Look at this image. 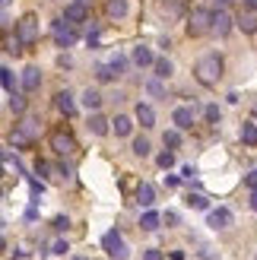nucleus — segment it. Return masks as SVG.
<instances>
[{"label": "nucleus", "instance_id": "nucleus-32", "mask_svg": "<svg viewBox=\"0 0 257 260\" xmlns=\"http://www.w3.org/2000/svg\"><path fill=\"white\" fill-rule=\"evenodd\" d=\"M111 67H114V73L121 76V73H124V67H127V57H124V54H114V57H111Z\"/></svg>", "mask_w": 257, "mask_h": 260}, {"label": "nucleus", "instance_id": "nucleus-43", "mask_svg": "<svg viewBox=\"0 0 257 260\" xmlns=\"http://www.w3.org/2000/svg\"><path fill=\"white\" fill-rule=\"evenodd\" d=\"M216 4H229V0H216Z\"/></svg>", "mask_w": 257, "mask_h": 260}, {"label": "nucleus", "instance_id": "nucleus-22", "mask_svg": "<svg viewBox=\"0 0 257 260\" xmlns=\"http://www.w3.org/2000/svg\"><path fill=\"white\" fill-rule=\"evenodd\" d=\"M241 140H245L248 146H257V124L254 121H245V127H241Z\"/></svg>", "mask_w": 257, "mask_h": 260}, {"label": "nucleus", "instance_id": "nucleus-3", "mask_svg": "<svg viewBox=\"0 0 257 260\" xmlns=\"http://www.w3.org/2000/svg\"><path fill=\"white\" fill-rule=\"evenodd\" d=\"M16 38H19L22 45H35L38 42V19L32 16V13L16 22Z\"/></svg>", "mask_w": 257, "mask_h": 260}, {"label": "nucleus", "instance_id": "nucleus-37", "mask_svg": "<svg viewBox=\"0 0 257 260\" xmlns=\"http://www.w3.org/2000/svg\"><path fill=\"white\" fill-rule=\"evenodd\" d=\"M165 184H169V187H178V184H181V178H178V175H165Z\"/></svg>", "mask_w": 257, "mask_h": 260}, {"label": "nucleus", "instance_id": "nucleus-36", "mask_svg": "<svg viewBox=\"0 0 257 260\" xmlns=\"http://www.w3.org/2000/svg\"><path fill=\"white\" fill-rule=\"evenodd\" d=\"M162 219H165V222H169V225H178V222H181V219H178V213H172V210H169V213H165Z\"/></svg>", "mask_w": 257, "mask_h": 260}, {"label": "nucleus", "instance_id": "nucleus-13", "mask_svg": "<svg viewBox=\"0 0 257 260\" xmlns=\"http://www.w3.org/2000/svg\"><path fill=\"white\" fill-rule=\"evenodd\" d=\"M54 105H57V111L67 114V118L76 111V102H73V95H70V92H57V95H54Z\"/></svg>", "mask_w": 257, "mask_h": 260}, {"label": "nucleus", "instance_id": "nucleus-33", "mask_svg": "<svg viewBox=\"0 0 257 260\" xmlns=\"http://www.w3.org/2000/svg\"><path fill=\"white\" fill-rule=\"evenodd\" d=\"M203 114H207L210 124H219V105H207V111H203Z\"/></svg>", "mask_w": 257, "mask_h": 260}, {"label": "nucleus", "instance_id": "nucleus-21", "mask_svg": "<svg viewBox=\"0 0 257 260\" xmlns=\"http://www.w3.org/2000/svg\"><path fill=\"white\" fill-rule=\"evenodd\" d=\"M184 203L190 206V210H210V200L203 197V193H194V190H190L187 197H184Z\"/></svg>", "mask_w": 257, "mask_h": 260}, {"label": "nucleus", "instance_id": "nucleus-12", "mask_svg": "<svg viewBox=\"0 0 257 260\" xmlns=\"http://www.w3.org/2000/svg\"><path fill=\"white\" fill-rule=\"evenodd\" d=\"M172 121H175V127H178V130H187V127H194V108H175Z\"/></svg>", "mask_w": 257, "mask_h": 260}, {"label": "nucleus", "instance_id": "nucleus-38", "mask_svg": "<svg viewBox=\"0 0 257 260\" xmlns=\"http://www.w3.org/2000/svg\"><path fill=\"white\" fill-rule=\"evenodd\" d=\"M67 225H70V222H67V219H63V216H57V219H54V229H57V232H63Z\"/></svg>", "mask_w": 257, "mask_h": 260}, {"label": "nucleus", "instance_id": "nucleus-5", "mask_svg": "<svg viewBox=\"0 0 257 260\" xmlns=\"http://www.w3.org/2000/svg\"><path fill=\"white\" fill-rule=\"evenodd\" d=\"M76 42V32H73V22L67 25V19H60V22H54V45L57 48H70Z\"/></svg>", "mask_w": 257, "mask_h": 260}, {"label": "nucleus", "instance_id": "nucleus-31", "mask_svg": "<svg viewBox=\"0 0 257 260\" xmlns=\"http://www.w3.org/2000/svg\"><path fill=\"white\" fill-rule=\"evenodd\" d=\"M0 80H4V89H7V92H16V86H13V73L4 67V70H0Z\"/></svg>", "mask_w": 257, "mask_h": 260}, {"label": "nucleus", "instance_id": "nucleus-28", "mask_svg": "<svg viewBox=\"0 0 257 260\" xmlns=\"http://www.w3.org/2000/svg\"><path fill=\"white\" fill-rule=\"evenodd\" d=\"M149 149H152V146H149V140H143V137H140V140H134V152H137V155H143V159H146V155H149Z\"/></svg>", "mask_w": 257, "mask_h": 260}, {"label": "nucleus", "instance_id": "nucleus-35", "mask_svg": "<svg viewBox=\"0 0 257 260\" xmlns=\"http://www.w3.org/2000/svg\"><path fill=\"white\" fill-rule=\"evenodd\" d=\"M143 260H162V251H156V248H146V251H143Z\"/></svg>", "mask_w": 257, "mask_h": 260}, {"label": "nucleus", "instance_id": "nucleus-42", "mask_svg": "<svg viewBox=\"0 0 257 260\" xmlns=\"http://www.w3.org/2000/svg\"><path fill=\"white\" fill-rule=\"evenodd\" d=\"M4 10H10V0H4Z\"/></svg>", "mask_w": 257, "mask_h": 260}, {"label": "nucleus", "instance_id": "nucleus-27", "mask_svg": "<svg viewBox=\"0 0 257 260\" xmlns=\"http://www.w3.org/2000/svg\"><path fill=\"white\" fill-rule=\"evenodd\" d=\"M10 111H16V114L25 111V99H22L19 92H10Z\"/></svg>", "mask_w": 257, "mask_h": 260}, {"label": "nucleus", "instance_id": "nucleus-8", "mask_svg": "<svg viewBox=\"0 0 257 260\" xmlns=\"http://www.w3.org/2000/svg\"><path fill=\"white\" fill-rule=\"evenodd\" d=\"M232 16H229L226 10H219V13H213V35H229L232 32Z\"/></svg>", "mask_w": 257, "mask_h": 260}, {"label": "nucleus", "instance_id": "nucleus-15", "mask_svg": "<svg viewBox=\"0 0 257 260\" xmlns=\"http://www.w3.org/2000/svg\"><path fill=\"white\" fill-rule=\"evenodd\" d=\"M137 121L143 124V127H156V111H152L149 105H143V102H140V105H137Z\"/></svg>", "mask_w": 257, "mask_h": 260}, {"label": "nucleus", "instance_id": "nucleus-26", "mask_svg": "<svg viewBox=\"0 0 257 260\" xmlns=\"http://www.w3.org/2000/svg\"><path fill=\"white\" fill-rule=\"evenodd\" d=\"M162 143H165V146H169V149H178V146H181V134H178V130H165Z\"/></svg>", "mask_w": 257, "mask_h": 260}, {"label": "nucleus", "instance_id": "nucleus-30", "mask_svg": "<svg viewBox=\"0 0 257 260\" xmlns=\"http://www.w3.org/2000/svg\"><path fill=\"white\" fill-rule=\"evenodd\" d=\"M156 162H159V168H172V165H175V152H172V149L159 152V159H156Z\"/></svg>", "mask_w": 257, "mask_h": 260}, {"label": "nucleus", "instance_id": "nucleus-20", "mask_svg": "<svg viewBox=\"0 0 257 260\" xmlns=\"http://www.w3.org/2000/svg\"><path fill=\"white\" fill-rule=\"evenodd\" d=\"M83 105H86L89 111H99V105H102V92H99V89H86V92H83Z\"/></svg>", "mask_w": 257, "mask_h": 260}, {"label": "nucleus", "instance_id": "nucleus-11", "mask_svg": "<svg viewBox=\"0 0 257 260\" xmlns=\"http://www.w3.org/2000/svg\"><path fill=\"white\" fill-rule=\"evenodd\" d=\"M131 60L137 63V67H152V63H156V57H152V51L146 45H137L134 54H131Z\"/></svg>", "mask_w": 257, "mask_h": 260}, {"label": "nucleus", "instance_id": "nucleus-2", "mask_svg": "<svg viewBox=\"0 0 257 260\" xmlns=\"http://www.w3.org/2000/svg\"><path fill=\"white\" fill-rule=\"evenodd\" d=\"M213 32V13L210 10H194L190 13V19H187V35H207Z\"/></svg>", "mask_w": 257, "mask_h": 260}, {"label": "nucleus", "instance_id": "nucleus-41", "mask_svg": "<svg viewBox=\"0 0 257 260\" xmlns=\"http://www.w3.org/2000/svg\"><path fill=\"white\" fill-rule=\"evenodd\" d=\"M251 206L257 210V187H254V193H251Z\"/></svg>", "mask_w": 257, "mask_h": 260}, {"label": "nucleus", "instance_id": "nucleus-40", "mask_svg": "<svg viewBox=\"0 0 257 260\" xmlns=\"http://www.w3.org/2000/svg\"><path fill=\"white\" fill-rule=\"evenodd\" d=\"M245 10H257V0H245Z\"/></svg>", "mask_w": 257, "mask_h": 260}, {"label": "nucleus", "instance_id": "nucleus-1", "mask_svg": "<svg viewBox=\"0 0 257 260\" xmlns=\"http://www.w3.org/2000/svg\"><path fill=\"white\" fill-rule=\"evenodd\" d=\"M194 76H197V83H203V86H216L219 76H222V57L219 54H203L197 60V67H194Z\"/></svg>", "mask_w": 257, "mask_h": 260}, {"label": "nucleus", "instance_id": "nucleus-19", "mask_svg": "<svg viewBox=\"0 0 257 260\" xmlns=\"http://www.w3.org/2000/svg\"><path fill=\"white\" fill-rule=\"evenodd\" d=\"M152 67H156V76H159V80H169V76L175 73V67H172L169 57H156V63H152Z\"/></svg>", "mask_w": 257, "mask_h": 260}, {"label": "nucleus", "instance_id": "nucleus-18", "mask_svg": "<svg viewBox=\"0 0 257 260\" xmlns=\"http://www.w3.org/2000/svg\"><path fill=\"white\" fill-rule=\"evenodd\" d=\"M89 130H92L95 137H105L108 134V121L102 118V114H89Z\"/></svg>", "mask_w": 257, "mask_h": 260}, {"label": "nucleus", "instance_id": "nucleus-9", "mask_svg": "<svg viewBox=\"0 0 257 260\" xmlns=\"http://www.w3.org/2000/svg\"><path fill=\"white\" fill-rule=\"evenodd\" d=\"M63 19H67V22H86L89 19V4H83V0H76V4H70L67 7V16H63Z\"/></svg>", "mask_w": 257, "mask_h": 260}, {"label": "nucleus", "instance_id": "nucleus-29", "mask_svg": "<svg viewBox=\"0 0 257 260\" xmlns=\"http://www.w3.org/2000/svg\"><path fill=\"white\" fill-rule=\"evenodd\" d=\"M146 92H149V95H156V99H165V89H162L159 80H149V83H146Z\"/></svg>", "mask_w": 257, "mask_h": 260}, {"label": "nucleus", "instance_id": "nucleus-34", "mask_svg": "<svg viewBox=\"0 0 257 260\" xmlns=\"http://www.w3.org/2000/svg\"><path fill=\"white\" fill-rule=\"evenodd\" d=\"M67 251H70V248H67V241H54V248H51V254H60V257L67 254Z\"/></svg>", "mask_w": 257, "mask_h": 260}, {"label": "nucleus", "instance_id": "nucleus-24", "mask_svg": "<svg viewBox=\"0 0 257 260\" xmlns=\"http://www.w3.org/2000/svg\"><path fill=\"white\" fill-rule=\"evenodd\" d=\"M159 222H162V216H159V213H152V210H146V213H143V219H140V225H143L146 232L159 229Z\"/></svg>", "mask_w": 257, "mask_h": 260}, {"label": "nucleus", "instance_id": "nucleus-7", "mask_svg": "<svg viewBox=\"0 0 257 260\" xmlns=\"http://www.w3.org/2000/svg\"><path fill=\"white\" fill-rule=\"evenodd\" d=\"M207 225H210V229H229V225H232V213L222 210V206H219V210H210Z\"/></svg>", "mask_w": 257, "mask_h": 260}, {"label": "nucleus", "instance_id": "nucleus-10", "mask_svg": "<svg viewBox=\"0 0 257 260\" xmlns=\"http://www.w3.org/2000/svg\"><path fill=\"white\" fill-rule=\"evenodd\" d=\"M38 86H42V70H38V67H25L22 70V89H25V92H35Z\"/></svg>", "mask_w": 257, "mask_h": 260}, {"label": "nucleus", "instance_id": "nucleus-44", "mask_svg": "<svg viewBox=\"0 0 257 260\" xmlns=\"http://www.w3.org/2000/svg\"><path fill=\"white\" fill-rule=\"evenodd\" d=\"M73 260H86V257H73Z\"/></svg>", "mask_w": 257, "mask_h": 260}, {"label": "nucleus", "instance_id": "nucleus-39", "mask_svg": "<svg viewBox=\"0 0 257 260\" xmlns=\"http://www.w3.org/2000/svg\"><path fill=\"white\" fill-rule=\"evenodd\" d=\"M245 181H248V187H257V172H251V175H248Z\"/></svg>", "mask_w": 257, "mask_h": 260}, {"label": "nucleus", "instance_id": "nucleus-17", "mask_svg": "<svg viewBox=\"0 0 257 260\" xmlns=\"http://www.w3.org/2000/svg\"><path fill=\"white\" fill-rule=\"evenodd\" d=\"M105 10H108L111 19H124V16H127V0H108Z\"/></svg>", "mask_w": 257, "mask_h": 260}, {"label": "nucleus", "instance_id": "nucleus-6", "mask_svg": "<svg viewBox=\"0 0 257 260\" xmlns=\"http://www.w3.org/2000/svg\"><path fill=\"white\" fill-rule=\"evenodd\" d=\"M51 149L60 152V155H67V152H73V149H76V143H73V137H70V134L57 130V134H51Z\"/></svg>", "mask_w": 257, "mask_h": 260}, {"label": "nucleus", "instance_id": "nucleus-4", "mask_svg": "<svg viewBox=\"0 0 257 260\" xmlns=\"http://www.w3.org/2000/svg\"><path fill=\"white\" fill-rule=\"evenodd\" d=\"M102 248L108 251L111 260H127V254H131V251H127V244H124V238L118 235V232H108V235L102 238Z\"/></svg>", "mask_w": 257, "mask_h": 260}, {"label": "nucleus", "instance_id": "nucleus-25", "mask_svg": "<svg viewBox=\"0 0 257 260\" xmlns=\"http://www.w3.org/2000/svg\"><path fill=\"white\" fill-rule=\"evenodd\" d=\"M95 76H99V83H111L118 73H114L111 63H99V67H95Z\"/></svg>", "mask_w": 257, "mask_h": 260}, {"label": "nucleus", "instance_id": "nucleus-16", "mask_svg": "<svg viewBox=\"0 0 257 260\" xmlns=\"http://www.w3.org/2000/svg\"><path fill=\"white\" fill-rule=\"evenodd\" d=\"M111 127H114V134H118V137H131V130H134V121L127 118V114H118V118L111 121Z\"/></svg>", "mask_w": 257, "mask_h": 260}, {"label": "nucleus", "instance_id": "nucleus-14", "mask_svg": "<svg viewBox=\"0 0 257 260\" xmlns=\"http://www.w3.org/2000/svg\"><path fill=\"white\" fill-rule=\"evenodd\" d=\"M137 203L146 206V210L156 203V190H152V184H140V187H137Z\"/></svg>", "mask_w": 257, "mask_h": 260}, {"label": "nucleus", "instance_id": "nucleus-23", "mask_svg": "<svg viewBox=\"0 0 257 260\" xmlns=\"http://www.w3.org/2000/svg\"><path fill=\"white\" fill-rule=\"evenodd\" d=\"M238 29L245 32V35L257 32V16H251V13H241V19H238Z\"/></svg>", "mask_w": 257, "mask_h": 260}]
</instances>
